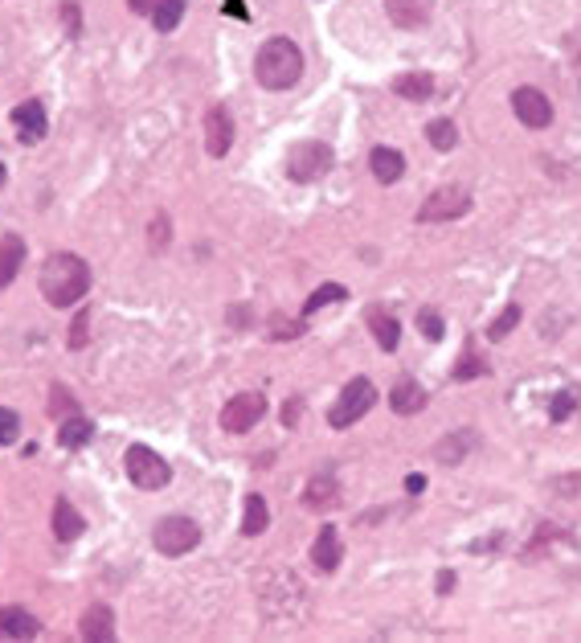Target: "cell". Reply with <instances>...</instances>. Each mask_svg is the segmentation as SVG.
Returning a JSON list of instances; mask_svg holds the SVG:
<instances>
[{"label":"cell","mask_w":581,"mask_h":643,"mask_svg":"<svg viewBox=\"0 0 581 643\" xmlns=\"http://www.w3.org/2000/svg\"><path fill=\"white\" fill-rule=\"evenodd\" d=\"M37 287H41V295H46L50 308H74L78 299L91 291V267H86V259H78V254L58 250L41 263Z\"/></svg>","instance_id":"obj_1"},{"label":"cell","mask_w":581,"mask_h":643,"mask_svg":"<svg viewBox=\"0 0 581 643\" xmlns=\"http://www.w3.org/2000/svg\"><path fill=\"white\" fill-rule=\"evenodd\" d=\"M254 78L266 91H291L303 78V50L291 37H271L254 58Z\"/></svg>","instance_id":"obj_2"},{"label":"cell","mask_w":581,"mask_h":643,"mask_svg":"<svg viewBox=\"0 0 581 643\" xmlns=\"http://www.w3.org/2000/svg\"><path fill=\"white\" fill-rule=\"evenodd\" d=\"M373 406H377V385H373L369 377H352L344 390H340L336 406L328 410V426H336V431H348V426H356Z\"/></svg>","instance_id":"obj_3"},{"label":"cell","mask_w":581,"mask_h":643,"mask_svg":"<svg viewBox=\"0 0 581 643\" xmlns=\"http://www.w3.org/2000/svg\"><path fill=\"white\" fill-rule=\"evenodd\" d=\"M332 164H336V152L332 144L324 140H303L287 152V177L299 181V185H311V181H320L332 173Z\"/></svg>","instance_id":"obj_4"},{"label":"cell","mask_w":581,"mask_h":643,"mask_svg":"<svg viewBox=\"0 0 581 643\" xmlns=\"http://www.w3.org/2000/svg\"><path fill=\"white\" fill-rule=\"evenodd\" d=\"M123 467H127V480L136 484L140 492H160L168 480H172V467H168V459H160L152 447H144V443H131L127 451H123Z\"/></svg>","instance_id":"obj_5"},{"label":"cell","mask_w":581,"mask_h":643,"mask_svg":"<svg viewBox=\"0 0 581 643\" xmlns=\"http://www.w3.org/2000/svg\"><path fill=\"white\" fill-rule=\"evenodd\" d=\"M152 545L164 557H185V553H193L201 545V525L193 517H164L152 529Z\"/></svg>","instance_id":"obj_6"},{"label":"cell","mask_w":581,"mask_h":643,"mask_svg":"<svg viewBox=\"0 0 581 643\" xmlns=\"http://www.w3.org/2000/svg\"><path fill=\"white\" fill-rule=\"evenodd\" d=\"M467 209H471V193L446 185V189H434V193L422 201L418 222H455V218H463Z\"/></svg>","instance_id":"obj_7"},{"label":"cell","mask_w":581,"mask_h":643,"mask_svg":"<svg viewBox=\"0 0 581 643\" xmlns=\"http://www.w3.org/2000/svg\"><path fill=\"white\" fill-rule=\"evenodd\" d=\"M262 414H266V398L246 390V394H234L226 402V410H221V426H226L230 435H246V431H254V426H258Z\"/></svg>","instance_id":"obj_8"},{"label":"cell","mask_w":581,"mask_h":643,"mask_svg":"<svg viewBox=\"0 0 581 643\" xmlns=\"http://www.w3.org/2000/svg\"><path fill=\"white\" fill-rule=\"evenodd\" d=\"M512 111L524 127H532V132H541V127L553 123V103L545 99V91H536V87H516L512 91Z\"/></svg>","instance_id":"obj_9"},{"label":"cell","mask_w":581,"mask_h":643,"mask_svg":"<svg viewBox=\"0 0 581 643\" xmlns=\"http://www.w3.org/2000/svg\"><path fill=\"white\" fill-rule=\"evenodd\" d=\"M13 127H17V140H21L25 148H33V144L46 140L50 119H46V107H41V99H29V103L13 107Z\"/></svg>","instance_id":"obj_10"},{"label":"cell","mask_w":581,"mask_h":643,"mask_svg":"<svg viewBox=\"0 0 581 643\" xmlns=\"http://www.w3.org/2000/svg\"><path fill=\"white\" fill-rule=\"evenodd\" d=\"M205 148H209L213 160H221L234 148V119H230L226 107H209V115H205Z\"/></svg>","instance_id":"obj_11"},{"label":"cell","mask_w":581,"mask_h":643,"mask_svg":"<svg viewBox=\"0 0 581 643\" xmlns=\"http://www.w3.org/2000/svg\"><path fill=\"white\" fill-rule=\"evenodd\" d=\"M385 13L397 29H422L434 13V0H385Z\"/></svg>","instance_id":"obj_12"},{"label":"cell","mask_w":581,"mask_h":643,"mask_svg":"<svg viewBox=\"0 0 581 643\" xmlns=\"http://www.w3.org/2000/svg\"><path fill=\"white\" fill-rule=\"evenodd\" d=\"M340 557H344L340 533H336V525H324L320 537H316V545H311V566L324 570V574H332V570L340 566Z\"/></svg>","instance_id":"obj_13"},{"label":"cell","mask_w":581,"mask_h":643,"mask_svg":"<svg viewBox=\"0 0 581 643\" xmlns=\"http://www.w3.org/2000/svg\"><path fill=\"white\" fill-rule=\"evenodd\" d=\"M82 639H91V643H111L115 639V615H111L107 603H95V607L82 611Z\"/></svg>","instance_id":"obj_14"},{"label":"cell","mask_w":581,"mask_h":643,"mask_svg":"<svg viewBox=\"0 0 581 643\" xmlns=\"http://www.w3.org/2000/svg\"><path fill=\"white\" fill-rule=\"evenodd\" d=\"M369 168H373V177L381 181V185H397L401 177H406V156H401L397 148H373V156H369Z\"/></svg>","instance_id":"obj_15"},{"label":"cell","mask_w":581,"mask_h":643,"mask_svg":"<svg viewBox=\"0 0 581 643\" xmlns=\"http://www.w3.org/2000/svg\"><path fill=\"white\" fill-rule=\"evenodd\" d=\"M393 95H397V99H410V103H426V99L434 95V74H426V70L397 74V78H393Z\"/></svg>","instance_id":"obj_16"},{"label":"cell","mask_w":581,"mask_h":643,"mask_svg":"<svg viewBox=\"0 0 581 643\" xmlns=\"http://www.w3.org/2000/svg\"><path fill=\"white\" fill-rule=\"evenodd\" d=\"M389 406H393L397 414H418V410L426 406V390H422L414 377H401L393 390H389Z\"/></svg>","instance_id":"obj_17"},{"label":"cell","mask_w":581,"mask_h":643,"mask_svg":"<svg viewBox=\"0 0 581 643\" xmlns=\"http://www.w3.org/2000/svg\"><path fill=\"white\" fill-rule=\"evenodd\" d=\"M37 619L25 607H0V639H33Z\"/></svg>","instance_id":"obj_18"},{"label":"cell","mask_w":581,"mask_h":643,"mask_svg":"<svg viewBox=\"0 0 581 643\" xmlns=\"http://www.w3.org/2000/svg\"><path fill=\"white\" fill-rule=\"evenodd\" d=\"M21 263H25V242L17 234L0 238V291H5L21 275Z\"/></svg>","instance_id":"obj_19"},{"label":"cell","mask_w":581,"mask_h":643,"mask_svg":"<svg viewBox=\"0 0 581 643\" xmlns=\"http://www.w3.org/2000/svg\"><path fill=\"white\" fill-rule=\"evenodd\" d=\"M369 328H373V340L385 349V353H393L397 345H401V324H397V316L393 312H385V308H369Z\"/></svg>","instance_id":"obj_20"},{"label":"cell","mask_w":581,"mask_h":643,"mask_svg":"<svg viewBox=\"0 0 581 643\" xmlns=\"http://www.w3.org/2000/svg\"><path fill=\"white\" fill-rule=\"evenodd\" d=\"M303 504H307L311 512L336 508V504H340V484H336L332 476H316V480L307 484V492H303Z\"/></svg>","instance_id":"obj_21"},{"label":"cell","mask_w":581,"mask_h":643,"mask_svg":"<svg viewBox=\"0 0 581 643\" xmlns=\"http://www.w3.org/2000/svg\"><path fill=\"white\" fill-rule=\"evenodd\" d=\"M82 529H86L82 512L62 496V500L54 504V537H58V541H74V537H82Z\"/></svg>","instance_id":"obj_22"},{"label":"cell","mask_w":581,"mask_h":643,"mask_svg":"<svg viewBox=\"0 0 581 643\" xmlns=\"http://www.w3.org/2000/svg\"><path fill=\"white\" fill-rule=\"evenodd\" d=\"M91 439H95V422H86L82 414L62 418V426H58V443H62L66 451H78V447H86Z\"/></svg>","instance_id":"obj_23"},{"label":"cell","mask_w":581,"mask_h":643,"mask_svg":"<svg viewBox=\"0 0 581 643\" xmlns=\"http://www.w3.org/2000/svg\"><path fill=\"white\" fill-rule=\"evenodd\" d=\"M266 525H271V508H266V500L254 492V496H246V517H242V533L246 537H258V533H266Z\"/></svg>","instance_id":"obj_24"},{"label":"cell","mask_w":581,"mask_h":643,"mask_svg":"<svg viewBox=\"0 0 581 643\" xmlns=\"http://www.w3.org/2000/svg\"><path fill=\"white\" fill-rule=\"evenodd\" d=\"M181 17H185V0H156V9H152L156 33H172L181 25Z\"/></svg>","instance_id":"obj_25"},{"label":"cell","mask_w":581,"mask_h":643,"mask_svg":"<svg viewBox=\"0 0 581 643\" xmlns=\"http://www.w3.org/2000/svg\"><path fill=\"white\" fill-rule=\"evenodd\" d=\"M467 447H475V435H471V431H463L459 439L446 435V439L434 447V459H438V463H459V459L467 455Z\"/></svg>","instance_id":"obj_26"},{"label":"cell","mask_w":581,"mask_h":643,"mask_svg":"<svg viewBox=\"0 0 581 643\" xmlns=\"http://www.w3.org/2000/svg\"><path fill=\"white\" fill-rule=\"evenodd\" d=\"M426 140H430L438 152H451V148L459 144V127H455V119H434V123L426 127Z\"/></svg>","instance_id":"obj_27"},{"label":"cell","mask_w":581,"mask_h":643,"mask_svg":"<svg viewBox=\"0 0 581 643\" xmlns=\"http://www.w3.org/2000/svg\"><path fill=\"white\" fill-rule=\"evenodd\" d=\"M344 299H348V291H344L340 283H324V287H320V291L303 304V316H316L320 308H328V304H344Z\"/></svg>","instance_id":"obj_28"},{"label":"cell","mask_w":581,"mask_h":643,"mask_svg":"<svg viewBox=\"0 0 581 643\" xmlns=\"http://www.w3.org/2000/svg\"><path fill=\"white\" fill-rule=\"evenodd\" d=\"M418 328H422L426 340H442L446 336V320H442L438 308H418Z\"/></svg>","instance_id":"obj_29"},{"label":"cell","mask_w":581,"mask_h":643,"mask_svg":"<svg viewBox=\"0 0 581 643\" xmlns=\"http://www.w3.org/2000/svg\"><path fill=\"white\" fill-rule=\"evenodd\" d=\"M516 324H520V304H508L500 320H491V324H487V340H504Z\"/></svg>","instance_id":"obj_30"},{"label":"cell","mask_w":581,"mask_h":643,"mask_svg":"<svg viewBox=\"0 0 581 643\" xmlns=\"http://www.w3.org/2000/svg\"><path fill=\"white\" fill-rule=\"evenodd\" d=\"M70 414H78V402L70 398V390H62V385H54L50 390V418H70Z\"/></svg>","instance_id":"obj_31"},{"label":"cell","mask_w":581,"mask_h":643,"mask_svg":"<svg viewBox=\"0 0 581 643\" xmlns=\"http://www.w3.org/2000/svg\"><path fill=\"white\" fill-rule=\"evenodd\" d=\"M483 373H487V361H479L475 349H467L463 361L455 365V381H471V377H483Z\"/></svg>","instance_id":"obj_32"},{"label":"cell","mask_w":581,"mask_h":643,"mask_svg":"<svg viewBox=\"0 0 581 643\" xmlns=\"http://www.w3.org/2000/svg\"><path fill=\"white\" fill-rule=\"evenodd\" d=\"M21 435V418L17 410H0V447H13Z\"/></svg>","instance_id":"obj_33"},{"label":"cell","mask_w":581,"mask_h":643,"mask_svg":"<svg viewBox=\"0 0 581 643\" xmlns=\"http://www.w3.org/2000/svg\"><path fill=\"white\" fill-rule=\"evenodd\" d=\"M573 410H577V394H573V390H561V394L549 402V418H553V422H565Z\"/></svg>","instance_id":"obj_34"},{"label":"cell","mask_w":581,"mask_h":643,"mask_svg":"<svg viewBox=\"0 0 581 643\" xmlns=\"http://www.w3.org/2000/svg\"><path fill=\"white\" fill-rule=\"evenodd\" d=\"M271 336L275 340H295V336H303V320H287V316H271Z\"/></svg>","instance_id":"obj_35"},{"label":"cell","mask_w":581,"mask_h":643,"mask_svg":"<svg viewBox=\"0 0 581 643\" xmlns=\"http://www.w3.org/2000/svg\"><path fill=\"white\" fill-rule=\"evenodd\" d=\"M86 328H91V312L82 308V312L74 316V332H70V345H74V349H82V345H86Z\"/></svg>","instance_id":"obj_36"},{"label":"cell","mask_w":581,"mask_h":643,"mask_svg":"<svg viewBox=\"0 0 581 643\" xmlns=\"http://www.w3.org/2000/svg\"><path fill=\"white\" fill-rule=\"evenodd\" d=\"M168 218H164V213H160V218H152V250H164L168 246Z\"/></svg>","instance_id":"obj_37"},{"label":"cell","mask_w":581,"mask_h":643,"mask_svg":"<svg viewBox=\"0 0 581 643\" xmlns=\"http://www.w3.org/2000/svg\"><path fill=\"white\" fill-rule=\"evenodd\" d=\"M553 492H561V496H581V471H577V476H557V480H553Z\"/></svg>","instance_id":"obj_38"},{"label":"cell","mask_w":581,"mask_h":643,"mask_svg":"<svg viewBox=\"0 0 581 643\" xmlns=\"http://www.w3.org/2000/svg\"><path fill=\"white\" fill-rule=\"evenodd\" d=\"M62 17H66V25H70V37H78V33H82V25H78V5H62Z\"/></svg>","instance_id":"obj_39"},{"label":"cell","mask_w":581,"mask_h":643,"mask_svg":"<svg viewBox=\"0 0 581 643\" xmlns=\"http://www.w3.org/2000/svg\"><path fill=\"white\" fill-rule=\"evenodd\" d=\"M127 9H131V13H140V17H152L156 0H127Z\"/></svg>","instance_id":"obj_40"},{"label":"cell","mask_w":581,"mask_h":643,"mask_svg":"<svg viewBox=\"0 0 581 643\" xmlns=\"http://www.w3.org/2000/svg\"><path fill=\"white\" fill-rule=\"evenodd\" d=\"M451 590H455V574L442 570V574H438V594H451Z\"/></svg>","instance_id":"obj_41"},{"label":"cell","mask_w":581,"mask_h":643,"mask_svg":"<svg viewBox=\"0 0 581 643\" xmlns=\"http://www.w3.org/2000/svg\"><path fill=\"white\" fill-rule=\"evenodd\" d=\"M299 410H303L299 402H287V406H283V422H287V426H295V422H299Z\"/></svg>","instance_id":"obj_42"},{"label":"cell","mask_w":581,"mask_h":643,"mask_svg":"<svg viewBox=\"0 0 581 643\" xmlns=\"http://www.w3.org/2000/svg\"><path fill=\"white\" fill-rule=\"evenodd\" d=\"M406 488H410V492H414V496H418V492H422V488H426V480H422V476H410V480H406Z\"/></svg>","instance_id":"obj_43"},{"label":"cell","mask_w":581,"mask_h":643,"mask_svg":"<svg viewBox=\"0 0 581 643\" xmlns=\"http://www.w3.org/2000/svg\"><path fill=\"white\" fill-rule=\"evenodd\" d=\"M5 181H9V168H5V164H0V189H5Z\"/></svg>","instance_id":"obj_44"}]
</instances>
